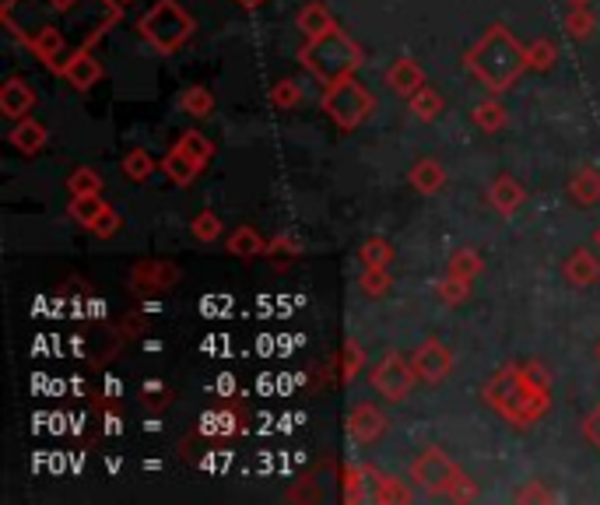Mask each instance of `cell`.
<instances>
[{
	"label": "cell",
	"mask_w": 600,
	"mask_h": 505,
	"mask_svg": "<svg viewBox=\"0 0 600 505\" xmlns=\"http://www.w3.org/2000/svg\"><path fill=\"white\" fill-rule=\"evenodd\" d=\"M120 225H123V221H120V214H116L113 207H106V211H102L99 218H95V225L88 228V232H92V235H99V239H113V235L120 232Z\"/></svg>",
	"instance_id": "7bdbcfd3"
},
{
	"label": "cell",
	"mask_w": 600,
	"mask_h": 505,
	"mask_svg": "<svg viewBox=\"0 0 600 505\" xmlns=\"http://www.w3.org/2000/svg\"><path fill=\"white\" fill-rule=\"evenodd\" d=\"M464 477H467L464 470L436 446H425L422 453L415 456V463H411V481L436 498H453L460 484H464Z\"/></svg>",
	"instance_id": "8992f818"
},
{
	"label": "cell",
	"mask_w": 600,
	"mask_h": 505,
	"mask_svg": "<svg viewBox=\"0 0 600 505\" xmlns=\"http://www.w3.org/2000/svg\"><path fill=\"white\" fill-rule=\"evenodd\" d=\"M46 4H50L53 11H71L74 4H78V0H46Z\"/></svg>",
	"instance_id": "7dc6e473"
},
{
	"label": "cell",
	"mask_w": 600,
	"mask_h": 505,
	"mask_svg": "<svg viewBox=\"0 0 600 505\" xmlns=\"http://www.w3.org/2000/svg\"><path fill=\"white\" fill-rule=\"evenodd\" d=\"M408 106H411V113H415L418 120H436V116L443 113V95H439L436 88L425 85L422 92L411 95Z\"/></svg>",
	"instance_id": "f1b7e54d"
},
{
	"label": "cell",
	"mask_w": 600,
	"mask_h": 505,
	"mask_svg": "<svg viewBox=\"0 0 600 505\" xmlns=\"http://www.w3.org/2000/svg\"><path fill=\"white\" fill-rule=\"evenodd\" d=\"M106 211V200L99 197V193H85V197H74L71 200V207H67V214H71L78 225H85V228H92L95 225V218Z\"/></svg>",
	"instance_id": "484cf974"
},
{
	"label": "cell",
	"mask_w": 600,
	"mask_h": 505,
	"mask_svg": "<svg viewBox=\"0 0 600 505\" xmlns=\"http://www.w3.org/2000/svg\"><path fill=\"white\" fill-rule=\"evenodd\" d=\"M597 249H600V232H597Z\"/></svg>",
	"instance_id": "816d5d0a"
},
{
	"label": "cell",
	"mask_w": 600,
	"mask_h": 505,
	"mask_svg": "<svg viewBox=\"0 0 600 505\" xmlns=\"http://www.w3.org/2000/svg\"><path fill=\"white\" fill-rule=\"evenodd\" d=\"M411 498H415V495H411V488L404 481H397V477H390V474L376 477V495H372V502H379V505H390V502L408 505Z\"/></svg>",
	"instance_id": "d4e9b609"
},
{
	"label": "cell",
	"mask_w": 600,
	"mask_h": 505,
	"mask_svg": "<svg viewBox=\"0 0 600 505\" xmlns=\"http://www.w3.org/2000/svg\"><path fill=\"white\" fill-rule=\"evenodd\" d=\"M8 141L15 144L22 155H36L46 144V127L39 120H32V116H25V120H15V130H11Z\"/></svg>",
	"instance_id": "d6986e66"
},
{
	"label": "cell",
	"mask_w": 600,
	"mask_h": 505,
	"mask_svg": "<svg viewBox=\"0 0 600 505\" xmlns=\"http://www.w3.org/2000/svg\"><path fill=\"white\" fill-rule=\"evenodd\" d=\"M569 4H572V8H576V4H590V0H569Z\"/></svg>",
	"instance_id": "681fc988"
},
{
	"label": "cell",
	"mask_w": 600,
	"mask_h": 505,
	"mask_svg": "<svg viewBox=\"0 0 600 505\" xmlns=\"http://www.w3.org/2000/svg\"><path fill=\"white\" fill-rule=\"evenodd\" d=\"M411 365H415L422 383H443L453 372V355L439 341H425L422 348L411 355Z\"/></svg>",
	"instance_id": "9c48e42d"
},
{
	"label": "cell",
	"mask_w": 600,
	"mask_h": 505,
	"mask_svg": "<svg viewBox=\"0 0 600 505\" xmlns=\"http://www.w3.org/2000/svg\"><path fill=\"white\" fill-rule=\"evenodd\" d=\"M243 8H257V4H264V0H239Z\"/></svg>",
	"instance_id": "c3c4849f"
},
{
	"label": "cell",
	"mask_w": 600,
	"mask_h": 505,
	"mask_svg": "<svg viewBox=\"0 0 600 505\" xmlns=\"http://www.w3.org/2000/svg\"><path fill=\"white\" fill-rule=\"evenodd\" d=\"M415 383H418V372L415 365H411V358L404 355H386L383 362L372 369V386H376L379 397H386L390 404H400Z\"/></svg>",
	"instance_id": "52a82bcc"
},
{
	"label": "cell",
	"mask_w": 600,
	"mask_h": 505,
	"mask_svg": "<svg viewBox=\"0 0 600 505\" xmlns=\"http://www.w3.org/2000/svg\"><path fill=\"white\" fill-rule=\"evenodd\" d=\"M36 106V92H32L29 81L22 78H8L4 88H0V113L8 116V120H25Z\"/></svg>",
	"instance_id": "8fae6325"
},
{
	"label": "cell",
	"mask_w": 600,
	"mask_h": 505,
	"mask_svg": "<svg viewBox=\"0 0 600 505\" xmlns=\"http://www.w3.org/2000/svg\"><path fill=\"white\" fill-rule=\"evenodd\" d=\"M376 477L379 470L376 467H348L344 470V502H372V495H376Z\"/></svg>",
	"instance_id": "2e32d148"
},
{
	"label": "cell",
	"mask_w": 600,
	"mask_h": 505,
	"mask_svg": "<svg viewBox=\"0 0 600 505\" xmlns=\"http://www.w3.org/2000/svg\"><path fill=\"white\" fill-rule=\"evenodd\" d=\"M179 106H183V113H190V116H211V109H215V95H211V88L193 85L179 95Z\"/></svg>",
	"instance_id": "83f0119b"
},
{
	"label": "cell",
	"mask_w": 600,
	"mask_h": 505,
	"mask_svg": "<svg viewBox=\"0 0 600 505\" xmlns=\"http://www.w3.org/2000/svg\"><path fill=\"white\" fill-rule=\"evenodd\" d=\"M295 25H299V32H302L306 39H320V36H327V32L337 29L334 15H330V11L323 8L320 0L306 4V8L299 11V18H295Z\"/></svg>",
	"instance_id": "e0dca14e"
},
{
	"label": "cell",
	"mask_w": 600,
	"mask_h": 505,
	"mask_svg": "<svg viewBox=\"0 0 600 505\" xmlns=\"http://www.w3.org/2000/svg\"><path fill=\"white\" fill-rule=\"evenodd\" d=\"M488 200H492V207L499 214H516L523 207V200H527V190H523L513 176L502 172V176H495L492 186H488Z\"/></svg>",
	"instance_id": "5bb4252c"
},
{
	"label": "cell",
	"mask_w": 600,
	"mask_h": 505,
	"mask_svg": "<svg viewBox=\"0 0 600 505\" xmlns=\"http://www.w3.org/2000/svg\"><path fill=\"white\" fill-rule=\"evenodd\" d=\"M358 260H362V267H390L393 264V246L386 239H365L362 246H358Z\"/></svg>",
	"instance_id": "4316f807"
},
{
	"label": "cell",
	"mask_w": 600,
	"mask_h": 505,
	"mask_svg": "<svg viewBox=\"0 0 600 505\" xmlns=\"http://www.w3.org/2000/svg\"><path fill=\"white\" fill-rule=\"evenodd\" d=\"M144 330H148V320H144L141 313H130L127 320L120 323V337H123V341H137Z\"/></svg>",
	"instance_id": "ee69618b"
},
{
	"label": "cell",
	"mask_w": 600,
	"mask_h": 505,
	"mask_svg": "<svg viewBox=\"0 0 600 505\" xmlns=\"http://www.w3.org/2000/svg\"><path fill=\"white\" fill-rule=\"evenodd\" d=\"M443 183H446V169L436 158H422V162L411 165V186H415L418 193H439Z\"/></svg>",
	"instance_id": "ffe728a7"
},
{
	"label": "cell",
	"mask_w": 600,
	"mask_h": 505,
	"mask_svg": "<svg viewBox=\"0 0 600 505\" xmlns=\"http://www.w3.org/2000/svg\"><path fill=\"white\" fill-rule=\"evenodd\" d=\"M481 257L474 253V249H457L450 257V274H457V278H467V281H474L481 274Z\"/></svg>",
	"instance_id": "8d00e7d4"
},
{
	"label": "cell",
	"mask_w": 600,
	"mask_h": 505,
	"mask_svg": "<svg viewBox=\"0 0 600 505\" xmlns=\"http://www.w3.org/2000/svg\"><path fill=\"white\" fill-rule=\"evenodd\" d=\"M386 432V414L376 404H355L348 414V435L355 446H372Z\"/></svg>",
	"instance_id": "30bf717a"
},
{
	"label": "cell",
	"mask_w": 600,
	"mask_h": 505,
	"mask_svg": "<svg viewBox=\"0 0 600 505\" xmlns=\"http://www.w3.org/2000/svg\"><path fill=\"white\" fill-rule=\"evenodd\" d=\"M162 172H165V176H169V183H176V186H190L193 179H197L204 169H200V165L193 162V158L186 155V151L176 144V148H172L169 155L162 158Z\"/></svg>",
	"instance_id": "ac0fdd59"
},
{
	"label": "cell",
	"mask_w": 600,
	"mask_h": 505,
	"mask_svg": "<svg viewBox=\"0 0 600 505\" xmlns=\"http://www.w3.org/2000/svg\"><path fill=\"white\" fill-rule=\"evenodd\" d=\"M527 60L534 71H551L558 60V46L551 43V39H537L534 46H527Z\"/></svg>",
	"instance_id": "74e56055"
},
{
	"label": "cell",
	"mask_w": 600,
	"mask_h": 505,
	"mask_svg": "<svg viewBox=\"0 0 600 505\" xmlns=\"http://www.w3.org/2000/svg\"><path fill=\"white\" fill-rule=\"evenodd\" d=\"M436 295H439V302H446V306H460V302L471 295V281L457 278V274H446V278L439 281Z\"/></svg>",
	"instance_id": "836d02e7"
},
{
	"label": "cell",
	"mask_w": 600,
	"mask_h": 505,
	"mask_svg": "<svg viewBox=\"0 0 600 505\" xmlns=\"http://www.w3.org/2000/svg\"><path fill=\"white\" fill-rule=\"evenodd\" d=\"M130 278H134V292L162 295L179 281V267L165 264V260H141V264H134V274H130Z\"/></svg>",
	"instance_id": "ba28073f"
},
{
	"label": "cell",
	"mask_w": 600,
	"mask_h": 505,
	"mask_svg": "<svg viewBox=\"0 0 600 505\" xmlns=\"http://www.w3.org/2000/svg\"><path fill=\"white\" fill-rule=\"evenodd\" d=\"M597 362H600V344H597Z\"/></svg>",
	"instance_id": "f907efd6"
},
{
	"label": "cell",
	"mask_w": 600,
	"mask_h": 505,
	"mask_svg": "<svg viewBox=\"0 0 600 505\" xmlns=\"http://www.w3.org/2000/svg\"><path fill=\"white\" fill-rule=\"evenodd\" d=\"M179 148H183L186 155H190L193 162L200 165V169L211 162V155H215V144H211L204 134H197V130H186V134L179 137Z\"/></svg>",
	"instance_id": "4dcf8cb0"
},
{
	"label": "cell",
	"mask_w": 600,
	"mask_h": 505,
	"mask_svg": "<svg viewBox=\"0 0 600 505\" xmlns=\"http://www.w3.org/2000/svg\"><path fill=\"white\" fill-rule=\"evenodd\" d=\"M365 369V351L358 341H344V351H341V379L351 383L355 376H362Z\"/></svg>",
	"instance_id": "d590c367"
},
{
	"label": "cell",
	"mask_w": 600,
	"mask_h": 505,
	"mask_svg": "<svg viewBox=\"0 0 600 505\" xmlns=\"http://www.w3.org/2000/svg\"><path fill=\"white\" fill-rule=\"evenodd\" d=\"M67 190H71V197H85V193H102V176L95 169H88V165H81V169L71 172V179H67Z\"/></svg>",
	"instance_id": "d6a6232c"
},
{
	"label": "cell",
	"mask_w": 600,
	"mask_h": 505,
	"mask_svg": "<svg viewBox=\"0 0 600 505\" xmlns=\"http://www.w3.org/2000/svg\"><path fill=\"white\" fill-rule=\"evenodd\" d=\"M358 285H362V292L369 299H379V295L390 292V267H362Z\"/></svg>",
	"instance_id": "1f68e13d"
},
{
	"label": "cell",
	"mask_w": 600,
	"mask_h": 505,
	"mask_svg": "<svg viewBox=\"0 0 600 505\" xmlns=\"http://www.w3.org/2000/svg\"><path fill=\"white\" fill-rule=\"evenodd\" d=\"M516 502H555V495H551L541 481H534V484H527L523 491H516Z\"/></svg>",
	"instance_id": "f6af8a7d"
},
{
	"label": "cell",
	"mask_w": 600,
	"mask_h": 505,
	"mask_svg": "<svg viewBox=\"0 0 600 505\" xmlns=\"http://www.w3.org/2000/svg\"><path fill=\"white\" fill-rule=\"evenodd\" d=\"M372 109H376V99H372L369 88L358 85L355 78H344V81H337V85H327V92H323V113H327L330 120H334V127H341V130L362 127V123L372 116Z\"/></svg>",
	"instance_id": "5b68a950"
},
{
	"label": "cell",
	"mask_w": 600,
	"mask_h": 505,
	"mask_svg": "<svg viewBox=\"0 0 600 505\" xmlns=\"http://www.w3.org/2000/svg\"><path fill=\"white\" fill-rule=\"evenodd\" d=\"M151 172H155V158H151L148 151L144 148L127 151V158H123V176H127L130 183H144Z\"/></svg>",
	"instance_id": "f546056e"
},
{
	"label": "cell",
	"mask_w": 600,
	"mask_h": 505,
	"mask_svg": "<svg viewBox=\"0 0 600 505\" xmlns=\"http://www.w3.org/2000/svg\"><path fill=\"white\" fill-rule=\"evenodd\" d=\"M562 274L572 288H590V285H597V278H600V260L593 257L590 249H576V253L565 260Z\"/></svg>",
	"instance_id": "9a60e30c"
},
{
	"label": "cell",
	"mask_w": 600,
	"mask_h": 505,
	"mask_svg": "<svg viewBox=\"0 0 600 505\" xmlns=\"http://www.w3.org/2000/svg\"><path fill=\"white\" fill-rule=\"evenodd\" d=\"M527 67H530L527 50L516 43V36L506 25H492V29L471 46V53H467V71L492 95L513 88L516 78H520Z\"/></svg>",
	"instance_id": "7a4b0ae2"
},
{
	"label": "cell",
	"mask_w": 600,
	"mask_h": 505,
	"mask_svg": "<svg viewBox=\"0 0 600 505\" xmlns=\"http://www.w3.org/2000/svg\"><path fill=\"white\" fill-rule=\"evenodd\" d=\"M271 102L278 109H295L302 102V88H299V81H292V78H285V81H278V85L271 88Z\"/></svg>",
	"instance_id": "60d3db41"
},
{
	"label": "cell",
	"mask_w": 600,
	"mask_h": 505,
	"mask_svg": "<svg viewBox=\"0 0 600 505\" xmlns=\"http://www.w3.org/2000/svg\"><path fill=\"white\" fill-rule=\"evenodd\" d=\"M583 435L593 442V446H597V453H600V407L590 414V418L583 421Z\"/></svg>",
	"instance_id": "bcb514c9"
},
{
	"label": "cell",
	"mask_w": 600,
	"mask_h": 505,
	"mask_svg": "<svg viewBox=\"0 0 600 505\" xmlns=\"http://www.w3.org/2000/svg\"><path fill=\"white\" fill-rule=\"evenodd\" d=\"M386 85H390L397 95H404V99H411V95L425 88V74L411 57H400L386 67Z\"/></svg>",
	"instance_id": "7c38bea8"
},
{
	"label": "cell",
	"mask_w": 600,
	"mask_h": 505,
	"mask_svg": "<svg viewBox=\"0 0 600 505\" xmlns=\"http://www.w3.org/2000/svg\"><path fill=\"white\" fill-rule=\"evenodd\" d=\"M485 400L492 411H499L509 425L527 428L548 414L551 383L541 365H502L485 383Z\"/></svg>",
	"instance_id": "6da1fadb"
},
{
	"label": "cell",
	"mask_w": 600,
	"mask_h": 505,
	"mask_svg": "<svg viewBox=\"0 0 600 505\" xmlns=\"http://www.w3.org/2000/svg\"><path fill=\"white\" fill-rule=\"evenodd\" d=\"M229 253L232 257H260V253H267V242L260 239L257 228L239 225L236 232L229 235Z\"/></svg>",
	"instance_id": "cb8c5ba5"
},
{
	"label": "cell",
	"mask_w": 600,
	"mask_h": 505,
	"mask_svg": "<svg viewBox=\"0 0 600 505\" xmlns=\"http://www.w3.org/2000/svg\"><path fill=\"white\" fill-rule=\"evenodd\" d=\"M60 71H64L67 85L78 88V92H88V88H95V85H99V78H102V64L92 57V53H85V50L74 53V57L67 60Z\"/></svg>",
	"instance_id": "4fadbf2b"
},
{
	"label": "cell",
	"mask_w": 600,
	"mask_h": 505,
	"mask_svg": "<svg viewBox=\"0 0 600 505\" xmlns=\"http://www.w3.org/2000/svg\"><path fill=\"white\" fill-rule=\"evenodd\" d=\"M32 53H36L43 64H50V67H57V60L64 57V36H60L57 29H39L36 36H32Z\"/></svg>",
	"instance_id": "7402d4cb"
},
{
	"label": "cell",
	"mask_w": 600,
	"mask_h": 505,
	"mask_svg": "<svg viewBox=\"0 0 600 505\" xmlns=\"http://www.w3.org/2000/svg\"><path fill=\"white\" fill-rule=\"evenodd\" d=\"M569 197L583 207L600 204V169H579L569 183Z\"/></svg>",
	"instance_id": "44dd1931"
},
{
	"label": "cell",
	"mask_w": 600,
	"mask_h": 505,
	"mask_svg": "<svg viewBox=\"0 0 600 505\" xmlns=\"http://www.w3.org/2000/svg\"><path fill=\"white\" fill-rule=\"evenodd\" d=\"M137 32H141L155 50L176 53L179 46L193 36V18L186 15L179 0H158L155 8L137 22Z\"/></svg>",
	"instance_id": "277c9868"
},
{
	"label": "cell",
	"mask_w": 600,
	"mask_h": 505,
	"mask_svg": "<svg viewBox=\"0 0 600 505\" xmlns=\"http://www.w3.org/2000/svg\"><path fill=\"white\" fill-rule=\"evenodd\" d=\"M299 60L320 85H337V81L351 78L365 57L348 32L334 29L320 39H306V46L299 50Z\"/></svg>",
	"instance_id": "3957f363"
},
{
	"label": "cell",
	"mask_w": 600,
	"mask_h": 505,
	"mask_svg": "<svg viewBox=\"0 0 600 505\" xmlns=\"http://www.w3.org/2000/svg\"><path fill=\"white\" fill-rule=\"evenodd\" d=\"M141 404L148 407V411H162V407L172 404V390H169V386H162V383H148L141 390Z\"/></svg>",
	"instance_id": "b9f144b4"
},
{
	"label": "cell",
	"mask_w": 600,
	"mask_h": 505,
	"mask_svg": "<svg viewBox=\"0 0 600 505\" xmlns=\"http://www.w3.org/2000/svg\"><path fill=\"white\" fill-rule=\"evenodd\" d=\"M193 239H200V242H215L218 235H222V218H218L215 211H200L197 218H193Z\"/></svg>",
	"instance_id": "f35d334b"
},
{
	"label": "cell",
	"mask_w": 600,
	"mask_h": 505,
	"mask_svg": "<svg viewBox=\"0 0 600 505\" xmlns=\"http://www.w3.org/2000/svg\"><path fill=\"white\" fill-rule=\"evenodd\" d=\"M471 120L478 123V130H488V134H499V130L506 127L509 113H506V106H502L499 99H485V102H478V106L471 109Z\"/></svg>",
	"instance_id": "603a6c76"
},
{
	"label": "cell",
	"mask_w": 600,
	"mask_h": 505,
	"mask_svg": "<svg viewBox=\"0 0 600 505\" xmlns=\"http://www.w3.org/2000/svg\"><path fill=\"white\" fill-rule=\"evenodd\" d=\"M593 29H597V18H593V11L586 8V4H576V8L569 11V18H565V32H569L572 39H586Z\"/></svg>",
	"instance_id": "e575fe53"
},
{
	"label": "cell",
	"mask_w": 600,
	"mask_h": 505,
	"mask_svg": "<svg viewBox=\"0 0 600 505\" xmlns=\"http://www.w3.org/2000/svg\"><path fill=\"white\" fill-rule=\"evenodd\" d=\"M267 257H271L278 267L292 264V260L299 257V242H295L292 235H278V239L267 242Z\"/></svg>",
	"instance_id": "ab89813d"
}]
</instances>
